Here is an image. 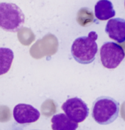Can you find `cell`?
I'll return each mask as SVG.
<instances>
[{
	"mask_svg": "<svg viewBox=\"0 0 125 130\" xmlns=\"http://www.w3.org/2000/svg\"><path fill=\"white\" fill-rule=\"evenodd\" d=\"M97 33L90 32L88 36H82L75 39L72 45L71 52L75 60L81 64H89L95 59L98 52Z\"/></svg>",
	"mask_w": 125,
	"mask_h": 130,
	"instance_id": "obj_1",
	"label": "cell"
},
{
	"mask_svg": "<svg viewBox=\"0 0 125 130\" xmlns=\"http://www.w3.org/2000/svg\"><path fill=\"white\" fill-rule=\"evenodd\" d=\"M119 112V103L109 96H99L93 103L92 117L100 125H106L114 122L118 117Z\"/></svg>",
	"mask_w": 125,
	"mask_h": 130,
	"instance_id": "obj_2",
	"label": "cell"
},
{
	"mask_svg": "<svg viewBox=\"0 0 125 130\" xmlns=\"http://www.w3.org/2000/svg\"><path fill=\"white\" fill-rule=\"evenodd\" d=\"M25 14L15 4L0 3V26L7 32H16L25 23Z\"/></svg>",
	"mask_w": 125,
	"mask_h": 130,
	"instance_id": "obj_3",
	"label": "cell"
},
{
	"mask_svg": "<svg viewBox=\"0 0 125 130\" xmlns=\"http://www.w3.org/2000/svg\"><path fill=\"white\" fill-rule=\"evenodd\" d=\"M102 65L108 69H116L125 57L123 48L115 42H105L99 51Z\"/></svg>",
	"mask_w": 125,
	"mask_h": 130,
	"instance_id": "obj_4",
	"label": "cell"
},
{
	"mask_svg": "<svg viewBox=\"0 0 125 130\" xmlns=\"http://www.w3.org/2000/svg\"><path fill=\"white\" fill-rule=\"evenodd\" d=\"M61 108L71 120L77 123L85 120L89 114V109L87 104L78 97L68 99Z\"/></svg>",
	"mask_w": 125,
	"mask_h": 130,
	"instance_id": "obj_5",
	"label": "cell"
},
{
	"mask_svg": "<svg viewBox=\"0 0 125 130\" xmlns=\"http://www.w3.org/2000/svg\"><path fill=\"white\" fill-rule=\"evenodd\" d=\"M13 116L18 123L29 124L37 122L40 117V113L32 106L21 103L13 108Z\"/></svg>",
	"mask_w": 125,
	"mask_h": 130,
	"instance_id": "obj_6",
	"label": "cell"
},
{
	"mask_svg": "<svg viewBox=\"0 0 125 130\" xmlns=\"http://www.w3.org/2000/svg\"><path fill=\"white\" fill-rule=\"evenodd\" d=\"M105 31L111 39L118 43H123L125 42V20L121 18L109 20Z\"/></svg>",
	"mask_w": 125,
	"mask_h": 130,
	"instance_id": "obj_7",
	"label": "cell"
},
{
	"mask_svg": "<svg viewBox=\"0 0 125 130\" xmlns=\"http://www.w3.org/2000/svg\"><path fill=\"white\" fill-rule=\"evenodd\" d=\"M95 15L98 20H108L115 15V11L112 3L108 0H101L95 6Z\"/></svg>",
	"mask_w": 125,
	"mask_h": 130,
	"instance_id": "obj_8",
	"label": "cell"
},
{
	"mask_svg": "<svg viewBox=\"0 0 125 130\" xmlns=\"http://www.w3.org/2000/svg\"><path fill=\"white\" fill-rule=\"evenodd\" d=\"M51 121L52 130H76L78 128L77 123L63 113L53 116Z\"/></svg>",
	"mask_w": 125,
	"mask_h": 130,
	"instance_id": "obj_9",
	"label": "cell"
},
{
	"mask_svg": "<svg viewBox=\"0 0 125 130\" xmlns=\"http://www.w3.org/2000/svg\"><path fill=\"white\" fill-rule=\"evenodd\" d=\"M1 56V73L3 75L6 73L11 67L13 59V53L11 50L7 48H0Z\"/></svg>",
	"mask_w": 125,
	"mask_h": 130,
	"instance_id": "obj_10",
	"label": "cell"
},
{
	"mask_svg": "<svg viewBox=\"0 0 125 130\" xmlns=\"http://www.w3.org/2000/svg\"><path fill=\"white\" fill-rule=\"evenodd\" d=\"M124 6H125V2H124Z\"/></svg>",
	"mask_w": 125,
	"mask_h": 130,
	"instance_id": "obj_11",
	"label": "cell"
}]
</instances>
